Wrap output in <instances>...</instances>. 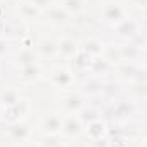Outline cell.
Wrapping results in <instances>:
<instances>
[{"instance_id": "cell-1", "label": "cell", "mask_w": 147, "mask_h": 147, "mask_svg": "<svg viewBox=\"0 0 147 147\" xmlns=\"http://www.w3.org/2000/svg\"><path fill=\"white\" fill-rule=\"evenodd\" d=\"M29 111V103L28 99H21L19 103H16L14 106L3 108V120H7V123H19L21 118Z\"/></svg>"}, {"instance_id": "cell-2", "label": "cell", "mask_w": 147, "mask_h": 147, "mask_svg": "<svg viewBox=\"0 0 147 147\" xmlns=\"http://www.w3.org/2000/svg\"><path fill=\"white\" fill-rule=\"evenodd\" d=\"M115 31H116V34L120 38L132 39V38L139 33V22H137L135 19H132V17H130V19L125 17L121 22H118V24L115 26Z\"/></svg>"}, {"instance_id": "cell-3", "label": "cell", "mask_w": 147, "mask_h": 147, "mask_svg": "<svg viewBox=\"0 0 147 147\" xmlns=\"http://www.w3.org/2000/svg\"><path fill=\"white\" fill-rule=\"evenodd\" d=\"M62 123L63 121L60 120V116L55 115V113H51V115H48V116L43 118V121H41V132L45 135H58L62 132Z\"/></svg>"}, {"instance_id": "cell-4", "label": "cell", "mask_w": 147, "mask_h": 147, "mask_svg": "<svg viewBox=\"0 0 147 147\" xmlns=\"http://www.w3.org/2000/svg\"><path fill=\"white\" fill-rule=\"evenodd\" d=\"M103 19L108 22V24H113L116 26L118 22H121L125 19V14H123V9L120 5H115V3H110L105 7L103 10Z\"/></svg>"}, {"instance_id": "cell-5", "label": "cell", "mask_w": 147, "mask_h": 147, "mask_svg": "<svg viewBox=\"0 0 147 147\" xmlns=\"http://www.w3.org/2000/svg\"><path fill=\"white\" fill-rule=\"evenodd\" d=\"M45 16L53 22V24H58V26H63L69 22V12L63 9V7H50L45 10Z\"/></svg>"}, {"instance_id": "cell-6", "label": "cell", "mask_w": 147, "mask_h": 147, "mask_svg": "<svg viewBox=\"0 0 147 147\" xmlns=\"http://www.w3.org/2000/svg\"><path fill=\"white\" fill-rule=\"evenodd\" d=\"M82 121H80V118H77V116H69L63 123H62V132L65 134V135H69V137H77L80 132H82Z\"/></svg>"}, {"instance_id": "cell-7", "label": "cell", "mask_w": 147, "mask_h": 147, "mask_svg": "<svg viewBox=\"0 0 147 147\" xmlns=\"http://www.w3.org/2000/svg\"><path fill=\"white\" fill-rule=\"evenodd\" d=\"M72 67L75 70H87L91 69V63H92V57L89 53H86L84 50H79L75 55L72 57Z\"/></svg>"}, {"instance_id": "cell-8", "label": "cell", "mask_w": 147, "mask_h": 147, "mask_svg": "<svg viewBox=\"0 0 147 147\" xmlns=\"http://www.w3.org/2000/svg\"><path fill=\"white\" fill-rule=\"evenodd\" d=\"M51 82L58 87H70L74 84V75L69 70H55L51 74Z\"/></svg>"}, {"instance_id": "cell-9", "label": "cell", "mask_w": 147, "mask_h": 147, "mask_svg": "<svg viewBox=\"0 0 147 147\" xmlns=\"http://www.w3.org/2000/svg\"><path fill=\"white\" fill-rule=\"evenodd\" d=\"M106 134V123L99 118V120H94L87 125V135L92 139V140H98L101 137H105Z\"/></svg>"}, {"instance_id": "cell-10", "label": "cell", "mask_w": 147, "mask_h": 147, "mask_svg": "<svg viewBox=\"0 0 147 147\" xmlns=\"http://www.w3.org/2000/svg\"><path fill=\"white\" fill-rule=\"evenodd\" d=\"M21 98H19V92L16 89H5L0 92V106L2 108H9V106H14L16 103H19Z\"/></svg>"}, {"instance_id": "cell-11", "label": "cell", "mask_w": 147, "mask_h": 147, "mask_svg": "<svg viewBox=\"0 0 147 147\" xmlns=\"http://www.w3.org/2000/svg\"><path fill=\"white\" fill-rule=\"evenodd\" d=\"M79 50H77V43L70 39V38H65V39H62L60 43H58V55H62V57H74L75 53H77Z\"/></svg>"}, {"instance_id": "cell-12", "label": "cell", "mask_w": 147, "mask_h": 147, "mask_svg": "<svg viewBox=\"0 0 147 147\" xmlns=\"http://www.w3.org/2000/svg\"><path fill=\"white\" fill-rule=\"evenodd\" d=\"M38 46H39V48H38L39 53L45 55V57H53V55L58 53V43L53 41V39H43Z\"/></svg>"}, {"instance_id": "cell-13", "label": "cell", "mask_w": 147, "mask_h": 147, "mask_svg": "<svg viewBox=\"0 0 147 147\" xmlns=\"http://www.w3.org/2000/svg\"><path fill=\"white\" fill-rule=\"evenodd\" d=\"M21 77L24 80H28V82H36L41 77V70H39V67L36 63H33V65H28V67L21 69Z\"/></svg>"}, {"instance_id": "cell-14", "label": "cell", "mask_w": 147, "mask_h": 147, "mask_svg": "<svg viewBox=\"0 0 147 147\" xmlns=\"http://www.w3.org/2000/svg\"><path fill=\"white\" fill-rule=\"evenodd\" d=\"M79 113H80V115H79L80 121H82V123H87V125H89L91 121H94V120H99V118H101V116H99V115H101L99 110H96V108H92V106H87V108L84 106Z\"/></svg>"}, {"instance_id": "cell-15", "label": "cell", "mask_w": 147, "mask_h": 147, "mask_svg": "<svg viewBox=\"0 0 147 147\" xmlns=\"http://www.w3.org/2000/svg\"><path fill=\"white\" fill-rule=\"evenodd\" d=\"M9 132H10V135L14 137V139H19V140H24L28 135H29V128H28V125H24V123H12L10 125V128H9Z\"/></svg>"}, {"instance_id": "cell-16", "label": "cell", "mask_w": 147, "mask_h": 147, "mask_svg": "<svg viewBox=\"0 0 147 147\" xmlns=\"http://www.w3.org/2000/svg\"><path fill=\"white\" fill-rule=\"evenodd\" d=\"M113 111L118 118H128L134 113V105L130 101H118V105L113 108Z\"/></svg>"}, {"instance_id": "cell-17", "label": "cell", "mask_w": 147, "mask_h": 147, "mask_svg": "<svg viewBox=\"0 0 147 147\" xmlns=\"http://www.w3.org/2000/svg\"><path fill=\"white\" fill-rule=\"evenodd\" d=\"M82 50H84L86 53H89L92 58H96V57H99V55L103 53V45H101L99 41H96V39H89V41L84 43Z\"/></svg>"}, {"instance_id": "cell-18", "label": "cell", "mask_w": 147, "mask_h": 147, "mask_svg": "<svg viewBox=\"0 0 147 147\" xmlns=\"http://www.w3.org/2000/svg\"><path fill=\"white\" fill-rule=\"evenodd\" d=\"M65 108H67V111H70V113H77V111H80L82 108H84L82 98H80L79 94H70V96L65 99Z\"/></svg>"}, {"instance_id": "cell-19", "label": "cell", "mask_w": 147, "mask_h": 147, "mask_svg": "<svg viewBox=\"0 0 147 147\" xmlns=\"http://www.w3.org/2000/svg\"><path fill=\"white\" fill-rule=\"evenodd\" d=\"M19 12L24 19H36L38 16H41V10L38 7H34L33 3H21Z\"/></svg>"}, {"instance_id": "cell-20", "label": "cell", "mask_w": 147, "mask_h": 147, "mask_svg": "<svg viewBox=\"0 0 147 147\" xmlns=\"http://www.w3.org/2000/svg\"><path fill=\"white\" fill-rule=\"evenodd\" d=\"M84 0H63V9L69 12V14H79L84 10Z\"/></svg>"}, {"instance_id": "cell-21", "label": "cell", "mask_w": 147, "mask_h": 147, "mask_svg": "<svg viewBox=\"0 0 147 147\" xmlns=\"http://www.w3.org/2000/svg\"><path fill=\"white\" fill-rule=\"evenodd\" d=\"M17 63L21 65V69H22V67H28V65H33V63H36V62H34V53H33L31 50L21 51V53L17 55Z\"/></svg>"}, {"instance_id": "cell-22", "label": "cell", "mask_w": 147, "mask_h": 147, "mask_svg": "<svg viewBox=\"0 0 147 147\" xmlns=\"http://www.w3.org/2000/svg\"><path fill=\"white\" fill-rule=\"evenodd\" d=\"M101 89H103V82H101L99 79H96V77L89 79V80L84 84V91L89 92V94H98V92H101Z\"/></svg>"}, {"instance_id": "cell-23", "label": "cell", "mask_w": 147, "mask_h": 147, "mask_svg": "<svg viewBox=\"0 0 147 147\" xmlns=\"http://www.w3.org/2000/svg\"><path fill=\"white\" fill-rule=\"evenodd\" d=\"M118 84L116 82H105L103 84V89H101V92H105V94H108V98H115L116 94H118Z\"/></svg>"}, {"instance_id": "cell-24", "label": "cell", "mask_w": 147, "mask_h": 147, "mask_svg": "<svg viewBox=\"0 0 147 147\" xmlns=\"http://www.w3.org/2000/svg\"><path fill=\"white\" fill-rule=\"evenodd\" d=\"M29 3H33L34 7H38L39 10H46V9H50L51 7V3H53V0H29Z\"/></svg>"}, {"instance_id": "cell-25", "label": "cell", "mask_w": 147, "mask_h": 147, "mask_svg": "<svg viewBox=\"0 0 147 147\" xmlns=\"http://www.w3.org/2000/svg\"><path fill=\"white\" fill-rule=\"evenodd\" d=\"M108 147H127V142L121 137H115V139L108 140Z\"/></svg>"}, {"instance_id": "cell-26", "label": "cell", "mask_w": 147, "mask_h": 147, "mask_svg": "<svg viewBox=\"0 0 147 147\" xmlns=\"http://www.w3.org/2000/svg\"><path fill=\"white\" fill-rule=\"evenodd\" d=\"M5 51H7V43L3 39H0V55H3Z\"/></svg>"}, {"instance_id": "cell-27", "label": "cell", "mask_w": 147, "mask_h": 147, "mask_svg": "<svg viewBox=\"0 0 147 147\" xmlns=\"http://www.w3.org/2000/svg\"><path fill=\"white\" fill-rule=\"evenodd\" d=\"M67 147H86V144L84 142H74V144H70V146H67Z\"/></svg>"}, {"instance_id": "cell-28", "label": "cell", "mask_w": 147, "mask_h": 147, "mask_svg": "<svg viewBox=\"0 0 147 147\" xmlns=\"http://www.w3.org/2000/svg\"><path fill=\"white\" fill-rule=\"evenodd\" d=\"M28 147H41V146H39V144H29Z\"/></svg>"}, {"instance_id": "cell-29", "label": "cell", "mask_w": 147, "mask_h": 147, "mask_svg": "<svg viewBox=\"0 0 147 147\" xmlns=\"http://www.w3.org/2000/svg\"><path fill=\"white\" fill-rule=\"evenodd\" d=\"M139 147H147V146H139Z\"/></svg>"}, {"instance_id": "cell-30", "label": "cell", "mask_w": 147, "mask_h": 147, "mask_svg": "<svg viewBox=\"0 0 147 147\" xmlns=\"http://www.w3.org/2000/svg\"><path fill=\"white\" fill-rule=\"evenodd\" d=\"M2 110H3V108H2V106H0V111H2Z\"/></svg>"}]
</instances>
